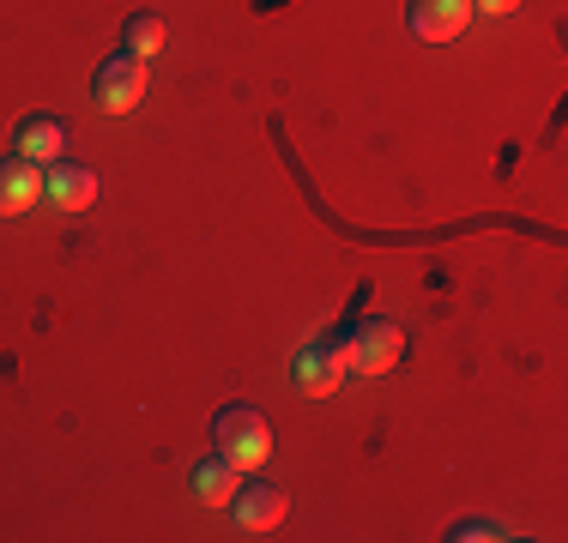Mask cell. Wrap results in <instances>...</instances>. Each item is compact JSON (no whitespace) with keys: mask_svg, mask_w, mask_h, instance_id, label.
Here are the masks:
<instances>
[{"mask_svg":"<svg viewBox=\"0 0 568 543\" xmlns=\"http://www.w3.org/2000/svg\"><path fill=\"white\" fill-rule=\"evenodd\" d=\"M212 447H219V459L224 465H236L242 478L248 471H261L266 459H273V423H266L254 404H224L219 417H212Z\"/></svg>","mask_w":568,"mask_h":543,"instance_id":"6da1fadb","label":"cell"},{"mask_svg":"<svg viewBox=\"0 0 568 543\" xmlns=\"http://www.w3.org/2000/svg\"><path fill=\"white\" fill-rule=\"evenodd\" d=\"M345 357H351V375H387L399 369L405 357V326L375 315V320H345Z\"/></svg>","mask_w":568,"mask_h":543,"instance_id":"7a4b0ae2","label":"cell"},{"mask_svg":"<svg viewBox=\"0 0 568 543\" xmlns=\"http://www.w3.org/2000/svg\"><path fill=\"white\" fill-rule=\"evenodd\" d=\"M351 375V357H345V326L327 338H315V345H303L291 357V380L308 392V399H327V392H339Z\"/></svg>","mask_w":568,"mask_h":543,"instance_id":"3957f363","label":"cell"},{"mask_svg":"<svg viewBox=\"0 0 568 543\" xmlns=\"http://www.w3.org/2000/svg\"><path fill=\"white\" fill-rule=\"evenodd\" d=\"M145 91H152V73H145V61H133V54H110V61H98V73H91V98H98L103 115L140 109Z\"/></svg>","mask_w":568,"mask_h":543,"instance_id":"277c9868","label":"cell"},{"mask_svg":"<svg viewBox=\"0 0 568 543\" xmlns=\"http://www.w3.org/2000/svg\"><path fill=\"white\" fill-rule=\"evenodd\" d=\"M230 513H236V525L248 537H266V532H278V525H284L291 501H284V489H273V483H236Z\"/></svg>","mask_w":568,"mask_h":543,"instance_id":"5b68a950","label":"cell"},{"mask_svg":"<svg viewBox=\"0 0 568 543\" xmlns=\"http://www.w3.org/2000/svg\"><path fill=\"white\" fill-rule=\"evenodd\" d=\"M405 24H412V37H424V43H454L471 24V0H412V7H405Z\"/></svg>","mask_w":568,"mask_h":543,"instance_id":"8992f818","label":"cell"},{"mask_svg":"<svg viewBox=\"0 0 568 543\" xmlns=\"http://www.w3.org/2000/svg\"><path fill=\"white\" fill-rule=\"evenodd\" d=\"M43 163H31V157H0V217H19V212H31L37 199H43Z\"/></svg>","mask_w":568,"mask_h":543,"instance_id":"52a82bcc","label":"cell"},{"mask_svg":"<svg viewBox=\"0 0 568 543\" xmlns=\"http://www.w3.org/2000/svg\"><path fill=\"white\" fill-rule=\"evenodd\" d=\"M12 152L31 157V163H61L67 157V121L61 115H24L19 127H12Z\"/></svg>","mask_w":568,"mask_h":543,"instance_id":"ba28073f","label":"cell"},{"mask_svg":"<svg viewBox=\"0 0 568 543\" xmlns=\"http://www.w3.org/2000/svg\"><path fill=\"white\" fill-rule=\"evenodd\" d=\"M43 194H49V206H61V212H85L91 199H98V170H85V163H49V175H43Z\"/></svg>","mask_w":568,"mask_h":543,"instance_id":"9c48e42d","label":"cell"},{"mask_svg":"<svg viewBox=\"0 0 568 543\" xmlns=\"http://www.w3.org/2000/svg\"><path fill=\"white\" fill-rule=\"evenodd\" d=\"M236 483H242V471H236V465H224L219 453H212V459H200V465L187 471V489H194V501H200V508H230Z\"/></svg>","mask_w":568,"mask_h":543,"instance_id":"30bf717a","label":"cell"},{"mask_svg":"<svg viewBox=\"0 0 568 543\" xmlns=\"http://www.w3.org/2000/svg\"><path fill=\"white\" fill-rule=\"evenodd\" d=\"M164 43H170V24L158 19V12H128V24H121V54H133V61H152Z\"/></svg>","mask_w":568,"mask_h":543,"instance_id":"8fae6325","label":"cell"},{"mask_svg":"<svg viewBox=\"0 0 568 543\" xmlns=\"http://www.w3.org/2000/svg\"><path fill=\"white\" fill-rule=\"evenodd\" d=\"M448 537H503V525L496 520H466V525H454Z\"/></svg>","mask_w":568,"mask_h":543,"instance_id":"7c38bea8","label":"cell"},{"mask_svg":"<svg viewBox=\"0 0 568 543\" xmlns=\"http://www.w3.org/2000/svg\"><path fill=\"white\" fill-rule=\"evenodd\" d=\"M514 7H520V0H471V12H490V19H503Z\"/></svg>","mask_w":568,"mask_h":543,"instance_id":"4fadbf2b","label":"cell"}]
</instances>
